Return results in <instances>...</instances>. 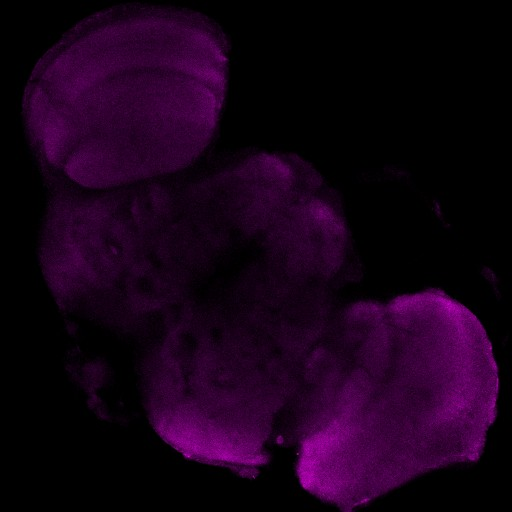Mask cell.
<instances>
[{"label": "cell", "instance_id": "cell-1", "mask_svg": "<svg viewBox=\"0 0 512 512\" xmlns=\"http://www.w3.org/2000/svg\"><path fill=\"white\" fill-rule=\"evenodd\" d=\"M228 53L198 13L121 5L68 31L37 63L23 101L49 169L89 189L181 170L220 120Z\"/></svg>", "mask_w": 512, "mask_h": 512}]
</instances>
